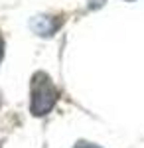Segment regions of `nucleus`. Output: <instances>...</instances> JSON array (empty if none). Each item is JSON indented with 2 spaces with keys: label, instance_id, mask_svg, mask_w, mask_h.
I'll use <instances>...</instances> for the list:
<instances>
[{
  "label": "nucleus",
  "instance_id": "obj_2",
  "mask_svg": "<svg viewBox=\"0 0 144 148\" xmlns=\"http://www.w3.org/2000/svg\"><path fill=\"white\" fill-rule=\"evenodd\" d=\"M59 28V20H53L51 16H36L32 20V30L38 36H53Z\"/></svg>",
  "mask_w": 144,
  "mask_h": 148
},
{
  "label": "nucleus",
  "instance_id": "obj_3",
  "mask_svg": "<svg viewBox=\"0 0 144 148\" xmlns=\"http://www.w3.org/2000/svg\"><path fill=\"white\" fill-rule=\"evenodd\" d=\"M73 148H103V146L93 144V142H87V140H79V142H75V146H73Z\"/></svg>",
  "mask_w": 144,
  "mask_h": 148
},
{
  "label": "nucleus",
  "instance_id": "obj_1",
  "mask_svg": "<svg viewBox=\"0 0 144 148\" xmlns=\"http://www.w3.org/2000/svg\"><path fill=\"white\" fill-rule=\"evenodd\" d=\"M57 89L51 83V79L45 73H36L32 77V99H30V111L36 116L47 114L53 105L57 103Z\"/></svg>",
  "mask_w": 144,
  "mask_h": 148
},
{
  "label": "nucleus",
  "instance_id": "obj_4",
  "mask_svg": "<svg viewBox=\"0 0 144 148\" xmlns=\"http://www.w3.org/2000/svg\"><path fill=\"white\" fill-rule=\"evenodd\" d=\"M2 56H4V42H2V38H0V61H2Z\"/></svg>",
  "mask_w": 144,
  "mask_h": 148
}]
</instances>
